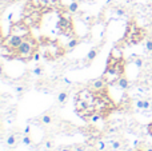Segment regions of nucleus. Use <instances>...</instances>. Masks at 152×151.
<instances>
[{
	"label": "nucleus",
	"mask_w": 152,
	"mask_h": 151,
	"mask_svg": "<svg viewBox=\"0 0 152 151\" xmlns=\"http://www.w3.org/2000/svg\"><path fill=\"white\" fill-rule=\"evenodd\" d=\"M124 71H126V62H124V58L119 59V58H115V56L110 55L108 56V60H107V67H105L102 78L107 82L108 86H112V84H116L118 80L123 76Z\"/></svg>",
	"instance_id": "nucleus-1"
},
{
	"label": "nucleus",
	"mask_w": 152,
	"mask_h": 151,
	"mask_svg": "<svg viewBox=\"0 0 152 151\" xmlns=\"http://www.w3.org/2000/svg\"><path fill=\"white\" fill-rule=\"evenodd\" d=\"M40 48V42L36 40V37L32 34L26 36L19 45V48L13 52V59H19L23 62H29L34 59V55L39 51Z\"/></svg>",
	"instance_id": "nucleus-2"
},
{
	"label": "nucleus",
	"mask_w": 152,
	"mask_h": 151,
	"mask_svg": "<svg viewBox=\"0 0 152 151\" xmlns=\"http://www.w3.org/2000/svg\"><path fill=\"white\" fill-rule=\"evenodd\" d=\"M40 45L44 47L43 58L47 59V60H55V59L60 58L61 55H64L67 52L66 47H63L58 40H51L45 36L40 37Z\"/></svg>",
	"instance_id": "nucleus-3"
},
{
	"label": "nucleus",
	"mask_w": 152,
	"mask_h": 151,
	"mask_svg": "<svg viewBox=\"0 0 152 151\" xmlns=\"http://www.w3.org/2000/svg\"><path fill=\"white\" fill-rule=\"evenodd\" d=\"M145 32L143 28H140L136 24L135 20H129L127 24L126 34H124L123 39L120 43H123L124 45H132V44H139L142 40H144Z\"/></svg>",
	"instance_id": "nucleus-4"
},
{
	"label": "nucleus",
	"mask_w": 152,
	"mask_h": 151,
	"mask_svg": "<svg viewBox=\"0 0 152 151\" xmlns=\"http://www.w3.org/2000/svg\"><path fill=\"white\" fill-rule=\"evenodd\" d=\"M44 11L35 4L34 0H28L24 5L23 10V15H24V20L27 21L29 27H39L40 21H42V16Z\"/></svg>",
	"instance_id": "nucleus-5"
},
{
	"label": "nucleus",
	"mask_w": 152,
	"mask_h": 151,
	"mask_svg": "<svg viewBox=\"0 0 152 151\" xmlns=\"http://www.w3.org/2000/svg\"><path fill=\"white\" fill-rule=\"evenodd\" d=\"M69 11L68 10H61L60 15H59V23H58V28L60 31V34L66 35V36H72L75 34L74 31V24H72V18L69 16Z\"/></svg>",
	"instance_id": "nucleus-6"
},
{
	"label": "nucleus",
	"mask_w": 152,
	"mask_h": 151,
	"mask_svg": "<svg viewBox=\"0 0 152 151\" xmlns=\"http://www.w3.org/2000/svg\"><path fill=\"white\" fill-rule=\"evenodd\" d=\"M10 34H13V35H18V36H21V37H26L28 36L31 32V27L27 24V21L24 20H18V21H13L10 27Z\"/></svg>",
	"instance_id": "nucleus-7"
},
{
	"label": "nucleus",
	"mask_w": 152,
	"mask_h": 151,
	"mask_svg": "<svg viewBox=\"0 0 152 151\" xmlns=\"http://www.w3.org/2000/svg\"><path fill=\"white\" fill-rule=\"evenodd\" d=\"M23 39H24V37L18 36V35H13V34H10V32H8L7 36L3 37L1 45H4V47H7L8 50L12 51V60H13V52H15V51L19 48V45L21 44Z\"/></svg>",
	"instance_id": "nucleus-8"
},
{
	"label": "nucleus",
	"mask_w": 152,
	"mask_h": 151,
	"mask_svg": "<svg viewBox=\"0 0 152 151\" xmlns=\"http://www.w3.org/2000/svg\"><path fill=\"white\" fill-rule=\"evenodd\" d=\"M88 88L92 90L94 92H100V91H104V90H108V84L102 76L99 79H95L92 82H89L88 84Z\"/></svg>",
	"instance_id": "nucleus-9"
},
{
	"label": "nucleus",
	"mask_w": 152,
	"mask_h": 151,
	"mask_svg": "<svg viewBox=\"0 0 152 151\" xmlns=\"http://www.w3.org/2000/svg\"><path fill=\"white\" fill-rule=\"evenodd\" d=\"M37 5H39L43 11H48V10L58 8L59 5H60V1H59V0H37Z\"/></svg>",
	"instance_id": "nucleus-10"
},
{
	"label": "nucleus",
	"mask_w": 152,
	"mask_h": 151,
	"mask_svg": "<svg viewBox=\"0 0 152 151\" xmlns=\"http://www.w3.org/2000/svg\"><path fill=\"white\" fill-rule=\"evenodd\" d=\"M111 146L113 151H121L126 149V139L123 138H115L111 141Z\"/></svg>",
	"instance_id": "nucleus-11"
},
{
	"label": "nucleus",
	"mask_w": 152,
	"mask_h": 151,
	"mask_svg": "<svg viewBox=\"0 0 152 151\" xmlns=\"http://www.w3.org/2000/svg\"><path fill=\"white\" fill-rule=\"evenodd\" d=\"M40 119V123L44 126H51L53 123V120H55V118H53V115H51L50 112H44L43 115H40L39 117Z\"/></svg>",
	"instance_id": "nucleus-12"
},
{
	"label": "nucleus",
	"mask_w": 152,
	"mask_h": 151,
	"mask_svg": "<svg viewBox=\"0 0 152 151\" xmlns=\"http://www.w3.org/2000/svg\"><path fill=\"white\" fill-rule=\"evenodd\" d=\"M68 98H69V92L68 91H60L58 95V104L60 107H63L64 104L68 102Z\"/></svg>",
	"instance_id": "nucleus-13"
},
{
	"label": "nucleus",
	"mask_w": 152,
	"mask_h": 151,
	"mask_svg": "<svg viewBox=\"0 0 152 151\" xmlns=\"http://www.w3.org/2000/svg\"><path fill=\"white\" fill-rule=\"evenodd\" d=\"M135 106H136V108L145 111V110H150L151 108V102L147 100V99H139V100H136Z\"/></svg>",
	"instance_id": "nucleus-14"
},
{
	"label": "nucleus",
	"mask_w": 152,
	"mask_h": 151,
	"mask_svg": "<svg viewBox=\"0 0 152 151\" xmlns=\"http://www.w3.org/2000/svg\"><path fill=\"white\" fill-rule=\"evenodd\" d=\"M100 48H102V45H97V47H92L91 50H89L88 55H87V63H91V62L94 60V59L96 58L97 55H99Z\"/></svg>",
	"instance_id": "nucleus-15"
},
{
	"label": "nucleus",
	"mask_w": 152,
	"mask_h": 151,
	"mask_svg": "<svg viewBox=\"0 0 152 151\" xmlns=\"http://www.w3.org/2000/svg\"><path fill=\"white\" fill-rule=\"evenodd\" d=\"M80 42H81V40L79 39V37H72V39L69 40L66 45H64V47H66V51H67V52H71L74 48H76L79 44H80Z\"/></svg>",
	"instance_id": "nucleus-16"
},
{
	"label": "nucleus",
	"mask_w": 152,
	"mask_h": 151,
	"mask_svg": "<svg viewBox=\"0 0 152 151\" xmlns=\"http://www.w3.org/2000/svg\"><path fill=\"white\" fill-rule=\"evenodd\" d=\"M115 86H118L120 90H123V91H126V90H128V87H129V82H128V79L126 78V75H123V76L120 78V79L118 80V83H116Z\"/></svg>",
	"instance_id": "nucleus-17"
},
{
	"label": "nucleus",
	"mask_w": 152,
	"mask_h": 151,
	"mask_svg": "<svg viewBox=\"0 0 152 151\" xmlns=\"http://www.w3.org/2000/svg\"><path fill=\"white\" fill-rule=\"evenodd\" d=\"M21 143L26 144V146H32L34 142H32V138L29 134H23V138H21Z\"/></svg>",
	"instance_id": "nucleus-18"
},
{
	"label": "nucleus",
	"mask_w": 152,
	"mask_h": 151,
	"mask_svg": "<svg viewBox=\"0 0 152 151\" xmlns=\"http://www.w3.org/2000/svg\"><path fill=\"white\" fill-rule=\"evenodd\" d=\"M67 10H68L71 13L77 12V11H79V1H77V0H74V1H72L71 4L67 7Z\"/></svg>",
	"instance_id": "nucleus-19"
},
{
	"label": "nucleus",
	"mask_w": 152,
	"mask_h": 151,
	"mask_svg": "<svg viewBox=\"0 0 152 151\" xmlns=\"http://www.w3.org/2000/svg\"><path fill=\"white\" fill-rule=\"evenodd\" d=\"M53 147H55V143H53L52 139H45L44 142H43V149L44 150H52Z\"/></svg>",
	"instance_id": "nucleus-20"
},
{
	"label": "nucleus",
	"mask_w": 152,
	"mask_h": 151,
	"mask_svg": "<svg viewBox=\"0 0 152 151\" xmlns=\"http://www.w3.org/2000/svg\"><path fill=\"white\" fill-rule=\"evenodd\" d=\"M43 74H44V68H43V66H40V64H37V66L32 70V75H35V76H42Z\"/></svg>",
	"instance_id": "nucleus-21"
},
{
	"label": "nucleus",
	"mask_w": 152,
	"mask_h": 151,
	"mask_svg": "<svg viewBox=\"0 0 152 151\" xmlns=\"http://www.w3.org/2000/svg\"><path fill=\"white\" fill-rule=\"evenodd\" d=\"M15 91H16V94H18V95H23V94L26 92V86H24V84L15 86Z\"/></svg>",
	"instance_id": "nucleus-22"
},
{
	"label": "nucleus",
	"mask_w": 152,
	"mask_h": 151,
	"mask_svg": "<svg viewBox=\"0 0 152 151\" xmlns=\"http://www.w3.org/2000/svg\"><path fill=\"white\" fill-rule=\"evenodd\" d=\"M145 50H147L150 54H152V39L145 40Z\"/></svg>",
	"instance_id": "nucleus-23"
},
{
	"label": "nucleus",
	"mask_w": 152,
	"mask_h": 151,
	"mask_svg": "<svg viewBox=\"0 0 152 151\" xmlns=\"http://www.w3.org/2000/svg\"><path fill=\"white\" fill-rule=\"evenodd\" d=\"M58 151H75L74 146H60L58 147Z\"/></svg>",
	"instance_id": "nucleus-24"
},
{
	"label": "nucleus",
	"mask_w": 152,
	"mask_h": 151,
	"mask_svg": "<svg viewBox=\"0 0 152 151\" xmlns=\"http://www.w3.org/2000/svg\"><path fill=\"white\" fill-rule=\"evenodd\" d=\"M40 58H42V52H40V51H37V52L34 55V59H32V62H39Z\"/></svg>",
	"instance_id": "nucleus-25"
},
{
	"label": "nucleus",
	"mask_w": 152,
	"mask_h": 151,
	"mask_svg": "<svg viewBox=\"0 0 152 151\" xmlns=\"http://www.w3.org/2000/svg\"><path fill=\"white\" fill-rule=\"evenodd\" d=\"M135 64H136L137 67H143V59L142 58H136L135 59Z\"/></svg>",
	"instance_id": "nucleus-26"
},
{
	"label": "nucleus",
	"mask_w": 152,
	"mask_h": 151,
	"mask_svg": "<svg viewBox=\"0 0 152 151\" xmlns=\"http://www.w3.org/2000/svg\"><path fill=\"white\" fill-rule=\"evenodd\" d=\"M29 131H31V127H29V126H26V128H24V133H23V134H29Z\"/></svg>",
	"instance_id": "nucleus-27"
},
{
	"label": "nucleus",
	"mask_w": 152,
	"mask_h": 151,
	"mask_svg": "<svg viewBox=\"0 0 152 151\" xmlns=\"http://www.w3.org/2000/svg\"><path fill=\"white\" fill-rule=\"evenodd\" d=\"M147 128H148V133H150V135L152 136V122L150 123V125H148V127H147Z\"/></svg>",
	"instance_id": "nucleus-28"
},
{
	"label": "nucleus",
	"mask_w": 152,
	"mask_h": 151,
	"mask_svg": "<svg viewBox=\"0 0 152 151\" xmlns=\"http://www.w3.org/2000/svg\"><path fill=\"white\" fill-rule=\"evenodd\" d=\"M63 82H66L67 84H71V83H72L71 80H69V79H67V78H64V79H63Z\"/></svg>",
	"instance_id": "nucleus-29"
},
{
	"label": "nucleus",
	"mask_w": 152,
	"mask_h": 151,
	"mask_svg": "<svg viewBox=\"0 0 152 151\" xmlns=\"http://www.w3.org/2000/svg\"><path fill=\"white\" fill-rule=\"evenodd\" d=\"M145 151H152V147H148V149L145 150Z\"/></svg>",
	"instance_id": "nucleus-30"
},
{
	"label": "nucleus",
	"mask_w": 152,
	"mask_h": 151,
	"mask_svg": "<svg viewBox=\"0 0 152 151\" xmlns=\"http://www.w3.org/2000/svg\"><path fill=\"white\" fill-rule=\"evenodd\" d=\"M121 151H128V150H127V149H124V150H121Z\"/></svg>",
	"instance_id": "nucleus-31"
},
{
	"label": "nucleus",
	"mask_w": 152,
	"mask_h": 151,
	"mask_svg": "<svg viewBox=\"0 0 152 151\" xmlns=\"http://www.w3.org/2000/svg\"><path fill=\"white\" fill-rule=\"evenodd\" d=\"M139 150H140V151H145V150H142V149H139Z\"/></svg>",
	"instance_id": "nucleus-32"
},
{
	"label": "nucleus",
	"mask_w": 152,
	"mask_h": 151,
	"mask_svg": "<svg viewBox=\"0 0 152 151\" xmlns=\"http://www.w3.org/2000/svg\"><path fill=\"white\" fill-rule=\"evenodd\" d=\"M135 151H140V150H137V149H136V150H135Z\"/></svg>",
	"instance_id": "nucleus-33"
},
{
	"label": "nucleus",
	"mask_w": 152,
	"mask_h": 151,
	"mask_svg": "<svg viewBox=\"0 0 152 151\" xmlns=\"http://www.w3.org/2000/svg\"><path fill=\"white\" fill-rule=\"evenodd\" d=\"M151 1H152V0H151Z\"/></svg>",
	"instance_id": "nucleus-34"
}]
</instances>
